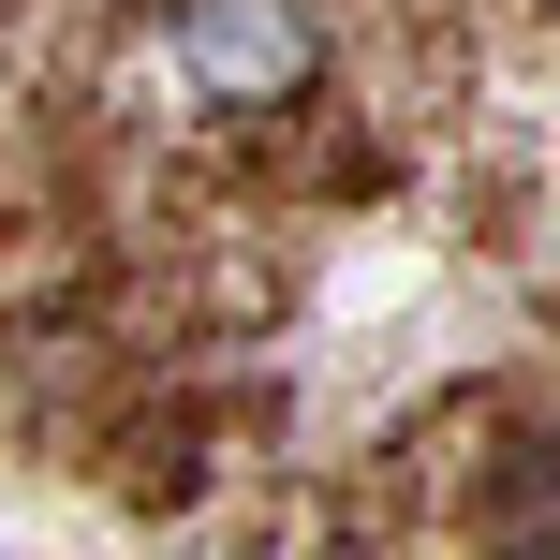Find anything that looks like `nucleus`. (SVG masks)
I'll use <instances>...</instances> for the list:
<instances>
[{
  "label": "nucleus",
  "mask_w": 560,
  "mask_h": 560,
  "mask_svg": "<svg viewBox=\"0 0 560 560\" xmlns=\"http://www.w3.org/2000/svg\"><path fill=\"white\" fill-rule=\"evenodd\" d=\"M325 59V15L310 0H177V74L222 118H280Z\"/></svg>",
  "instance_id": "obj_1"
}]
</instances>
